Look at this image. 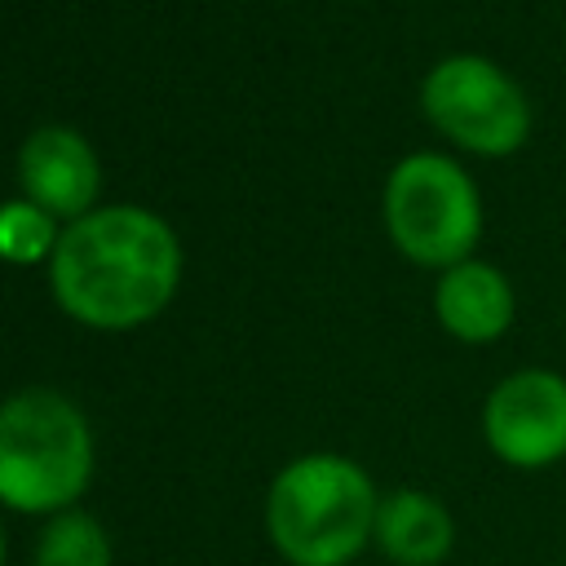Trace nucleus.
<instances>
[{"mask_svg":"<svg viewBox=\"0 0 566 566\" xmlns=\"http://www.w3.org/2000/svg\"><path fill=\"white\" fill-rule=\"evenodd\" d=\"M181 279V248L168 221L146 208L115 203L84 212L57 234L49 256V283L57 305L106 332L155 318Z\"/></svg>","mask_w":566,"mask_h":566,"instance_id":"nucleus-1","label":"nucleus"},{"mask_svg":"<svg viewBox=\"0 0 566 566\" xmlns=\"http://www.w3.org/2000/svg\"><path fill=\"white\" fill-rule=\"evenodd\" d=\"M380 495L363 464L318 451L292 460L265 500L274 548L292 566H345L376 531Z\"/></svg>","mask_w":566,"mask_h":566,"instance_id":"nucleus-2","label":"nucleus"},{"mask_svg":"<svg viewBox=\"0 0 566 566\" xmlns=\"http://www.w3.org/2000/svg\"><path fill=\"white\" fill-rule=\"evenodd\" d=\"M93 473V433L57 389H22L0 402V504L62 513Z\"/></svg>","mask_w":566,"mask_h":566,"instance_id":"nucleus-3","label":"nucleus"},{"mask_svg":"<svg viewBox=\"0 0 566 566\" xmlns=\"http://www.w3.org/2000/svg\"><path fill=\"white\" fill-rule=\"evenodd\" d=\"M385 230L394 248L424 270H447L478 256L482 239V190L473 172L442 150H411L389 168L385 181Z\"/></svg>","mask_w":566,"mask_h":566,"instance_id":"nucleus-4","label":"nucleus"},{"mask_svg":"<svg viewBox=\"0 0 566 566\" xmlns=\"http://www.w3.org/2000/svg\"><path fill=\"white\" fill-rule=\"evenodd\" d=\"M420 111L442 142L478 159H509L531 142L526 88L486 53H447L420 80Z\"/></svg>","mask_w":566,"mask_h":566,"instance_id":"nucleus-5","label":"nucleus"},{"mask_svg":"<svg viewBox=\"0 0 566 566\" xmlns=\"http://www.w3.org/2000/svg\"><path fill=\"white\" fill-rule=\"evenodd\" d=\"M482 442L509 469L535 473L566 460V376L553 367H517L500 376L482 402Z\"/></svg>","mask_w":566,"mask_h":566,"instance_id":"nucleus-6","label":"nucleus"},{"mask_svg":"<svg viewBox=\"0 0 566 566\" xmlns=\"http://www.w3.org/2000/svg\"><path fill=\"white\" fill-rule=\"evenodd\" d=\"M18 181H22V195L49 217L80 221L102 190V168H97L93 146L75 128L44 124L22 142Z\"/></svg>","mask_w":566,"mask_h":566,"instance_id":"nucleus-7","label":"nucleus"},{"mask_svg":"<svg viewBox=\"0 0 566 566\" xmlns=\"http://www.w3.org/2000/svg\"><path fill=\"white\" fill-rule=\"evenodd\" d=\"M433 314L460 345H495L517 318L513 279L482 256L447 265L433 283Z\"/></svg>","mask_w":566,"mask_h":566,"instance_id":"nucleus-8","label":"nucleus"},{"mask_svg":"<svg viewBox=\"0 0 566 566\" xmlns=\"http://www.w3.org/2000/svg\"><path fill=\"white\" fill-rule=\"evenodd\" d=\"M371 539L394 566H438L455 548V517L429 491H394L376 509Z\"/></svg>","mask_w":566,"mask_h":566,"instance_id":"nucleus-9","label":"nucleus"},{"mask_svg":"<svg viewBox=\"0 0 566 566\" xmlns=\"http://www.w3.org/2000/svg\"><path fill=\"white\" fill-rule=\"evenodd\" d=\"M35 566H111V539L93 513L62 509L40 535Z\"/></svg>","mask_w":566,"mask_h":566,"instance_id":"nucleus-10","label":"nucleus"},{"mask_svg":"<svg viewBox=\"0 0 566 566\" xmlns=\"http://www.w3.org/2000/svg\"><path fill=\"white\" fill-rule=\"evenodd\" d=\"M53 248H57V230H53V217L44 208H35L31 199L0 208V256L40 261L44 252L53 256Z\"/></svg>","mask_w":566,"mask_h":566,"instance_id":"nucleus-11","label":"nucleus"},{"mask_svg":"<svg viewBox=\"0 0 566 566\" xmlns=\"http://www.w3.org/2000/svg\"><path fill=\"white\" fill-rule=\"evenodd\" d=\"M0 566H4V531H0Z\"/></svg>","mask_w":566,"mask_h":566,"instance_id":"nucleus-12","label":"nucleus"}]
</instances>
